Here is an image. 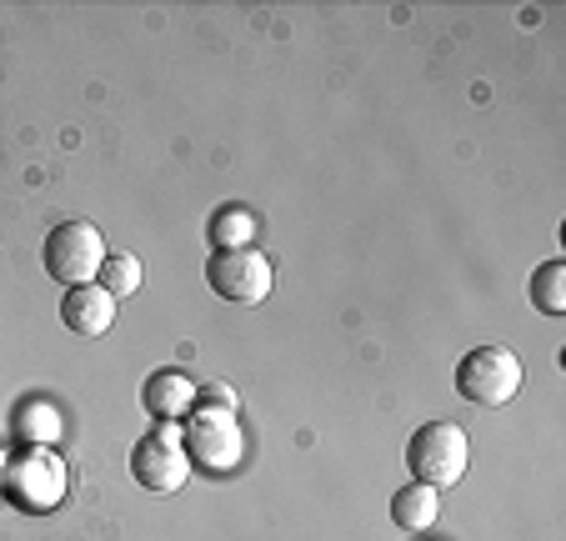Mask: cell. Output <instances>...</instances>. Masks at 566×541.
Returning <instances> with one entry per match:
<instances>
[{"mask_svg":"<svg viewBox=\"0 0 566 541\" xmlns=\"http://www.w3.org/2000/svg\"><path fill=\"white\" fill-rule=\"evenodd\" d=\"M65 487H71V471L55 457V446H21L0 461V497L25 517L55 511L65 501Z\"/></svg>","mask_w":566,"mask_h":541,"instance_id":"6da1fadb","label":"cell"},{"mask_svg":"<svg viewBox=\"0 0 566 541\" xmlns=\"http://www.w3.org/2000/svg\"><path fill=\"white\" fill-rule=\"evenodd\" d=\"M467 461H471V441L457 422H427L411 431L407 441V471L411 481L431 491H447L467 477Z\"/></svg>","mask_w":566,"mask_h":541,"instance_id":"7a4b0ae2","label":"cell"},{"mask_svg":"<svg viewBox=\"0 0 566 541\" xmlns=\"http://www.w3.org/2000/svg\"><path fill=\"white\" fill-rule=\"evenodd\" d=\"M101 261H106V236L96 231V221H61L45 231L41 266L55 287H91L101 277Z\"/></svg>","mask_w":566,"mask_h":541,"instance_id":"3957f363","label":"cell"},{"mask_svg":"<svg viewBox=\"0 0 566 541\" xmlns=\"http://www.w3.org/2000/svg\"><path fill=\"white\" fill-rule=\"evenodd\" d=\"M526 372L516 351H506L502 341H486V346H471L457 361V396L471 406H506L522 392Z\"/></svg>","mask_w":566,"mask_h":541,"instance_id":"277c9868","label":"cell"},{"mask_svg":"<svg viewBox=\"0 0 566 541\" xmlns=\"http://www.w3.org/2000/svg\"><path fill=\"white\" fill-rule=\"evenodd\" d=\"M181 446H186V457H191V467L226 477V471H235L241 457H247V426L235 422V412L196 406L181 426Z\"/></svg>","mask_w":566,"mask_h":541,"instance_id":"5b68a950","label":"cell"},{"mask_svg":"<svg viewBox=\"0 0 566 541\" xmlns=\"http://www.w3.org/2000/svg\"><path fill=\"white\" fill-rule=\"evenodd\" d=\"M206 287L231 306H261L276 287V271L256 246H235V251H211L206 256Z\"/></svg>","mask_w":566,"mask_h":541,"instance_id":"8992f818","label":"cell"},{"mask_svg":"<svg viewBox=\"0 0 566 541\" xmlns=\"http://www.w3.org/2000/svg\"><path fill=\"white\" fill-rule=\"evenodd\" d=\"M130 477L146 491H156V497L181 491L186 477H191V457H186V446H181V431L176 426H156L150 436H140L130 446Z\"/></svg>","mask_w":566,"mask_h":541,"instance_id":"52a82bcc","label":"cell"},{"mask_svg":"<svg viewBox=\"0 0 566 541\" xmlns=\"http://www.w3.org/2000/svg\"><path fill=\"white\" fill-rule=\"evenodd\" d=\"M140 406H146V416H156L160 426H176L186 422V416L196 412V382L186 372H150L146 386H140Z\"/></svg>","mask_w":566,"mask_h":541,"instance_id":"ba28073f","label":"cell"},{"mask_svg":"<svg viewBox=\"0 0 566 541\" xmlns=\"http://www.w3.org/2000/svg\"><path fill=\"white\" fill-rule=\"evenodd\" d=\"M61 321H65V331H71V336L96 341V336H106L111 321H116V296H111V291H101L96 281H91V287H71L61 296Z\"/></svg>","mask_w":566,"mask_h":541,"instance_id":"9c48e42d","label":"cell"},{"mask_svg":"<svg viewBox=\"0 0 566 541\" xmlns=\"http://www.w3.org/2000/svg\"><path fill=\"white\" fill-rule=\"evenodd\" d=\"M441 517V491L421 487V481H407V487L391 497V521L401 531H431Z\"/></svg>","mask_w":566,"mask_h":541,"instance_id":"30bf717a","label":"cell"},{"mask_svg":"<svg viewBox=\"0 0 566 541\" xmlns=\"http://www.w3.org/2000/svg\"><path fill=\"white\" fill-rule=\"evenodd\" d=\"M526 296L542 316H566V261H542L526 281Z\"/></svg>","mask_w":566,"mask_h":541,"instance_id":"8fae6325","label":"cell"},{"mask_svg":"<svg viewBox=\"0 0 566 541\" xmlns=\"http://www.w3.org/2000/svg\"><path fill=\"white\" fill-rule=\"evenodd\" d=\"M96 287H101V291H111L116 301H130V296L140 291V261H136L130 251H106Z\"/></svg>","mask_w":566,"mask_h":541,"instance_id":"7c38bea8","label":"cell"},{"mask_svg":"<svg viewBox=\"0 0 566 541\" xmlns=\"http://www.w3.org/2000/svg\"><path fill=\"white\" fill-rule=\"evenodd\" d=\"M15 436H21L25 446H51L55 436H61V412L45 402H25L21 416H15Z\"/></svg>","mask_w":566,"mask_h":541,"instance_id":"4fadbf2b","label":"cell"},{"mask_svg":"<svg viewBox=\"0 0 566 541\" xmlns=\"http://www.w3.org/2000/svg\"><path fill=\"white\" fill-rule=\"evenodd\" d=\"M251 236H256V216H251L247 206H226V211H216V221H211V246L216 251L251 246Z\"/></svg>","mask_w":566,"mask_h":541,"instance_id":"5bb4252c","label":"cell"},{"mask_svg":"<svg viewBox=\"0 0 566 541\" xmlns=\"http://www.w3.org/2000/svg\"><path fill=\"white\" fill-rule=\"evenodd\" d=\"M196 402L201 406H216V412H235V392L226 382H206V386H196Z\"/></svg>","mask_w":566,"mask_h":541,"instance_id":"9a60e30c","label":"cell"}]
</instances>
